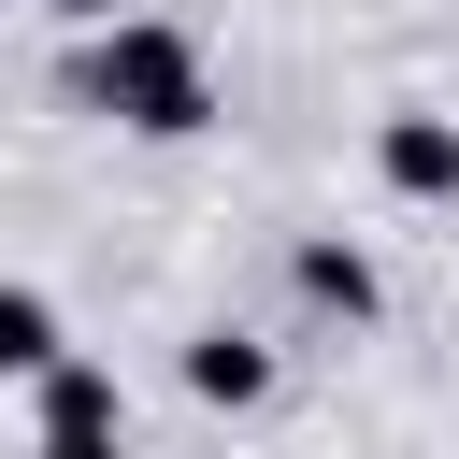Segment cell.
Wrapping results in <instances>:
<instances>
[{
    "instance_id": "6da1fadb",
    "label": "cell",
    "mask_w": 459,
    "mask_h": 459,
    "mask_svg": "<svg viewBox=\"0 0 459 459\" xmlns=\"http://www.w3.org/2000/svg\"><path fill=\"white\" fill-rule=\"evenodd\" d=\"M86 86H100V100H115V115H129V129H158V143H172V129H201V115H215V100H201V57H186V29H115V43H100V72H86Z\"/></svg>"
},
{
    "instance_id": "7a4b0ae2",
    "label": "cell",
    "mask_w": 459,
    "mask_h": 459,
    "mask_svg": "<svg viewBox=\"0 0 459 459\" xmlns=\"http://www.w3.org/2000/svg\"><path fill=\"white\" fill-rule=\"evenodd\" d=\"M43 459H115V373H86V359L43 373Z\"/></svg>"
},
{
    "instance_id": "3957f363",
    "label": "cell",
    "mask_w": 459,
    "mask_h": 459,
    "mask_svg": "<svg viewBox=\"0 0 459 459\" xmlns=\"http://www.w3.org/2000/svg\"><path fill=\"white\" fill-rule=\"evenodd\" d=\"M387 186L445 201V186H459V129H445V115H402V129H387Z\"/></svg>"
},
{
    "instance_id": "277c9868",
    "label": "cell",
    "mask_w": 459,
    "mask_h": 459,
    "mask_svg": "<svg viewBox=\"0 0 459 459\" xmlns=\"http://www.w3.org/2000/svg\"><path fill=\"white\" fill-rule=\"evenodd\" d=\"M186 387H201V402H258V387H273V359L215 330V344H186Z\"/></svg>"
},
{
    "instance_id": "5b68a950",
    "label": "cell",
    "mask_w": 459,
    "mask_h": 459,
    "mask_svg": "<svg viewBox=\"0 0 459 459\" xmlns=\"http://www.w3.org/2000/svg\"><path fill=\"white\" fill-rule=\"evenodd\" d=\"M0 373H57V316L29 287H0Z\"/></svg>"
},
{
    "instance_id": "8992f818",
    "label": "cell",
    "mask_w": 459,
    "mask_h": 459,
    "mask_svg": "<svg viewBox=\"0 0 459 459\" xmlns=\"http://www.w3.org/2000/svg\"><path fill=\"white\" fill-rule=\"evenodd\" d=\"M301 287H316V301H344V316H359V301H373V273H359V258H344V244H316V258H301Z\"/></svg>"
},
{
    "instance_id": "52a82bcc",
    "label": "cell",
    "mask_w": 459,
    "mask_h": 459,
    "mask_svg": "<svg viewBox=\"0 0 459 459\" xmlns=\"http://www.w3.org/2000/svg\"><path fill=\"white\" fill-rule=\"evenodd\" d=\"M57 14H115V0H57Z\"/></svg>"
}]
</instances>
